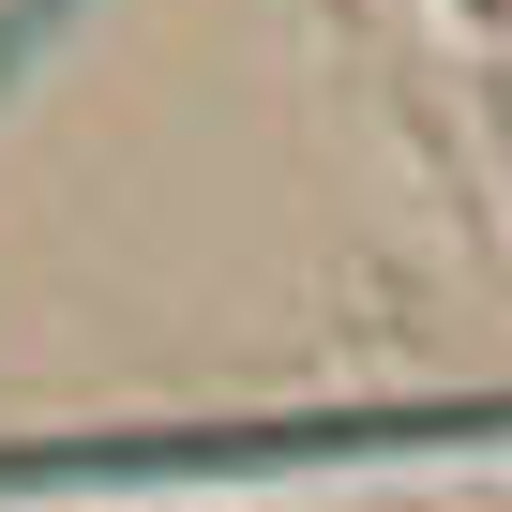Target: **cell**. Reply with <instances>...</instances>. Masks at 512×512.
I'll list each match as a JSON object with an SVG mask.
<instances>
[{"label": "cell", "mask_w": 512, "mask_h": 512, "mask_svg": "<svg viewBox=\"0 0 512 512\" xmlns=\"http://www.w3.org/2000/svg\"><path fill=\"white\" fill-rule=\"evenodd\" d=\"M377 452H512V392H482V407L226 422V437H61V452H0V497H151V482H272V467H377Z\"/></svg>", "instance_id": "obj_1"}, {"label": "cell", "mask_w": 512, "mask_h": 512, "mask_svg": "<svg viewBox=\"0 0 512 512\" xmlns=\"http://www.w3.org/2000/svg\"><path fill=\"white\" fill-rule=\"evenodd\" d=\"M61 16H76V0H0V91H16V76H31V46H46Z\"/></svg>", "instance_id": "obj_2"}, {"label": "cell", "mask_w": 512, "mask_h": 512, "mask_svg": "<svg viewBox=\"0 0 512 512\" xmlns=\"http://www.w3.org/2000/svg\"><path fill=\"white\" fill-rule=\"evenodd\" d=\"M467 16H497V0H467Z\"/></svg>", "instance_id": "obj_3"}]
</instances>
